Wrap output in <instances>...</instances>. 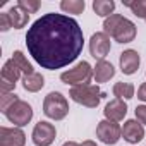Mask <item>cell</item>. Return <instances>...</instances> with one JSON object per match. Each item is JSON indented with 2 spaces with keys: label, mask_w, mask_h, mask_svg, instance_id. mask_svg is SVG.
Instances as JSON below:
<instances>
[{
  "label": "cell",
  "mask_w": 146,
  "mask_h": 146,
  "mask_svg": "<svg viewBox=\"0 0 146 146\" xmlns=\"http://www.w3.org/2000/svg\"><path fill=\"white\" fill-rule=\"evenodd\" d=\"M29 55L43 69L55 70L72 64L83 52L84 35L76 19L64 14H45L26 35Z\"/></svg>",
  "instance_id": "1"
},
{
  "label": "cell",
  "mask_w": 146,
  "mask_h": 146,
  "mask_svg": "<svg viewBox=\"0 0 146 146\" xmlns=\"http://www.w3.org/2000/svg\"><path fill=\"white\" fill-rule=\"evenodd\" d=\"M103 33L112 36L117 43H131L136 38V24L120 14H112L103 23Z\"/></svg>",
  "instance_id": "2"
},
{
  "label": "cell",
  "mask_w": 146,
  "mask_h": 146,
  "mask_svg": "<svg viewBox=\"0 0 146 146\" xmlns=\"http://www.w3.org/2000/svg\"><path fill=\"white\" fill-rule=\"evenodd\" d=\"M69 96L79 105H84L88 108H96L102 100V91L96 84H81V86H72Z\"/></svg>",
  "instance_id": "3"
},
{
  "label": "cell",
  "mask_w": 146,
  "mask_h": 146,
  "mask_svg": "<svg viewBox=\"0 0 146 146\" xmlns=\"http://www.w3.org/2000/svg\"><path fill=\"white\" fill-rule=\"evenodd\" d=\"M43 113L48 117V119H53V120H62L67 117L69 113V102L65 100V96L62 93H57V91H52L45 96V102H43Z\"/></svg>",
  "instance_id": "4"
},
{
  "label": "cell",
  "mask_w": 146,
  "mask_h": 146,
  "mask_svg": "<svg viewBox=\"0 0 146 146\" xmlns=\"http://www.w3.org/2000/svg\"><path fill=\"white\" fill-rule=\"evenodd\" d=\"M91 76H93V67L86 60H83L74 69H69V70L62 72L60 79H62V83L70 84V86H81V84H90Z\"/></svg>",
  "instance_id": "5"
},
{
  "label": "cell",
  "mask_w": 146,
  "mask_h": 146,
  "mask_svg": "<svg viewBox=\"0 0 146 146\" xmlns=\"http://www.w3.org/2000/svg\"><path fill=\"white\" fill-rule=\"evenodd\" d=\"M5 117L9 119V122H12L14 125L17 127H23V125H28L33 119V108L28 102L24 100H17L14 105H11L5 112Z\"/></svg>",
  "instance_id": "6"
},
{
  "label": "cell",
  "mask_w": 146,
  "mask_h": 146,
  "mask_svg": "<svg viewBox=\"0 0 146 146\" xmlns=\"http://www.w3.org/2000/svg\"><path fill=\"white\" fill-rule=\"evenodd\" d=\"M96 136L105 144H115L120 139V136H122V127L117 122H112V120L105 119V120L98 122V125H96Z\"/></svg>",
  "instance_id": "7"
},
{
  "label": "cell",
  "mask_w": 146,
  "mask_h": 146,
  "mask_svg": "<svg viewBox=\"0 0 146 146\" xmlns=\"http://www.w3.org/2000/svg\"><path fill=\"white\" fill-rule=\"evenodd\" d=\"M55 136H57V131H55V125L50 124V122H45V120H40L35 129H33V143L36 146H50L53 141H55Z\"/></svg>",
  "instance_id": "8"
},
{
  "label": "cell",
  "mask_w": 146,
  "mask_h": 146,
  "mask_svg": "<svg viewBox=\"0 0 146 146\" xmlns=\"http://www.w3.org/2000/svg\"><path fill=\"white\" fill-rule=\"evenodd\" d=\"M21 78V70L14 64V60H7L2 67V79H0V91L2 93H11L16 88L17 79Z\"/></svg>",
  "instance_id": "9"
},
{
  "label": "cell",
  "mask_w": 146,
  "mask_h": 146,
  "mask_svg": "<svg viewBox=\"0 0 146 146\" xmlns=\"http://www.w3.org/2000/svg\"><path fill=\"white\" fill-rule=\"evenodd\" d=\"M108 52H110V36L107 33H103V31L95 33L91 36V40H90V53H91V57L100 62V60H105Z\"/></svg>",
  "instance_id": "10"
},
{
  "label": "cell",
  "mask_w": 146,
  "mask_h": 146,
  "mask_svg": "<svg viewBox=\"0 0 146 146\" xmlns=\"http://www.w3.org/2000/svg\"><path fill=\"white\" fill-rule=\"evenodd\" d=\"M26 134L19 127H0V146H24Z\"/></svg>",
  "instance_id": "11"
},
{
  "label": "cell",
  "mask_w": 146,
  "mask_h": 146,
  "mask_svg": "<svg viewBox=\"0 0 146 146\" xmlns=\"http://www.w3.org/2000/svg\"><path fill=\"white\" fill-rule=\"evenodd\" d=\"M122 137L125 141L132 143V144L143 141V137H144V127H143V124L137 122V120H125L124 125H122Z\"/></svg>",
  "instance_id": "12"
},
{
  "label": "cell",
  "mask_w": 146,
  "mask_h": 146,
  "mask_svg": "<svg viewBox=\"0 0 146 146\" xmlns=\"http://www.w3.org/2000/svg\"><path fill=\"white\" fill-rule=\"evenodd\" d=\"M139 64H141V57L136 50H124L120 53V70L124 74L131 76L139 69Z\"/></svg>",
  "instance_id": "13"
},
{
  "label": "cell",
  "mask_w": 146,
  "mask_h": 146,
  "mask_svg": "<svg viewBox=\"0 0 146 146\" xmlns=\"http://www.w3.org/2000/svg\"><path fill=\"white\" fill-rule=\"evenodd\" d=\"M103 113H105L107 120L120 122V120L125 117V113H127V105H125V102H124V100L115 98V100H112V102H108V103H107V107H105Z\"/></svg>",
  "instance_id": "14"
},
{
  "label": "cell",
  "mask_w": 146,
  "mask_h": 146,
  "mask_svg": "<svg viewBox=\"0 0 146 146\" xmlns=\"http://www.w3.org/2000/svg\"><path fill=\"white\" fill-rule=\"evenodd\" d=\"M93 76H95L96 83H107L115 76V69H113V65L110 62L100 60V62H96V65L93 69Z\"/></svg>",
  "instance_id": "15"
},
{
  "label": "cell",
  "mask_w": 146,
  "mask_h": 146,
  "mask_svg": "<svg viewBox=\"0 0 146 146\" xmlns=\"http://www.w3.org/2000/svg\"><path fill=\"white\" fill-rule=\"evenodd\" d=\"M23 86H24L26 91L36 93V91H40V90L45 86V78L40 74V72H33V74L23 78Z\"/></svg>",
  "instance_id": "16"
},
{
  "label": "cell",
  "mask_w": 146,
  "mask_h": 146,
  "mask_svg": "<svg viewBox=\"0 0 146 146\" xmlns=\"http://www.w3.org/2000/svg\"><path fill=\"white\" fill-rule=\"evenodd\" d=\"M9 17H11V23H12V28H14V29L24 28V26L28 24V21H29V14L24 12V11H23L21 7H17V5L9 11Z\"/></svg>",
  "instance_id": "17"
},
{
  "label": "cell",
  "mask_w": 146,
  "mask_h": 146,
  "mask_svg": "<svg viewBox=\"0 0 146 146\" xmlns=\"http://www.w3.org/2000/svg\"><path fill=\"white\" fill-rule=\"evenodd\" d=\"M113 9L115 2H112V0H95L93 2V11L100 17H110L113 14Z\"/></svg>",
  "instance_id": "18"
},
{
  "label": "cell",
  "mask_w": 146,
  "mask_h": 146,
  "mask_svg": "<svg viewBox=\"0 0 146 146\" xmlns=\"http://www.w3.org/2000/svg\"><path fill=\"white\" fill-rule=\"evenodd\" d=\"M112 91H113V96H117L119 100L134 98V86L131 83H115Z\"/></svg>",
  "instance_id": "19"
},
{
  "label": "cell",
  "mask_w": 146,
  "mask_h": 146,
  "mask_svg": "<svg viewBox=\"0 0 146 146\" xmlns=\"http://www.w3.org/2000/svg\"><path fill=\"white\" fill-rule=\"evenodd\" d=\"M60 9L69 14H83V11L86 9V4L84 0H62Z\"/></svg>",
  "instance_id": "20"
},
{
  "label": "cell",
  "mask_w": 146,
  "mask_h": 146,
  "mask_svg": "<svg viewBox=\"0 0 146 146\" xmlns=\"http://www.w3.org/2000/svg\"><path fill=\"white\" fill-rule=\"evenodd\" d=\"M12 60H14V64L19 67V70L23 72L24 76H29V74H33V65L28 62V58L24 57V53L23 52H19V50H16L14 53H12Z\"/></svg>",
  "instance_id": "21"
},
{
  "label": "cell",
  "mask_w": 146,
  "mask_h": 146,
  "mask_svg": "<svg viewBox=\"0 0 146 146\" xmlns=\"http://www.w3.org/2000/svg\"><path fill=\"white\" fill-rule=\"evenodd\" d=\"M124 5H127L136 17L146 19V0H137V2H124Z\"/></svg>",
  "instance_id": "22"
},
{
  "label": "cell",
  "mask_w": 146,
  "mask_h": 146,
  "mask_svg": "<svg viewBox=\"0 0 146 146\" xmlns=\"http://www.w3.org/2000/svg\"><path fill=\"white\" fill-rule=\"evenodd\" d=\"M17 7H21L24 12L28 14H35L40 7H41V2L40 0H19L17 2Z\"/></svg>",
  "instance_id": "23"
},
{
  "label": "cell",
  "mask_w": 146,
  "mask_h": 146,
  "mask_svg": "<svg viewBox=\"0 0 146 146\" xmlns=\"http://www.w3.org/2000/svg\"><path fill=\"white\" fill-rule=\"evenodd\" d=\"M19 98L12 93H2V96H0V108H2V112H5L11 105H14Z\"/></svg>",
  "instance_id": "24"
},
{
  "label": "cell",
  "mask_w": 146,
  "mask_h": 146,
  "mask_svg": "<svg viewBox=\"0 0 146 146\" xmlns=\"http://www.w3.org/2000/svg\"><path fill=\"white\" fill-rule=\"evenodd\" d=\"M12 28V23H11V17H9V12H0V31H9Z\"/></svg>",
  "instance_id": "25"
},
{
  "label": "cell",
  "mask_w": 146,
  "mask_h": 146,
  "mask_svg": "<svg viewBox=\"0 0 146 146\" xmlns=\"http://www.w3.org/2000/svg\"><path fill=\"white\" fill-rule=\"evenodd\" d=\"M136 119H137V122H141L143 125H146V105L136 107Z\"/></svg>",
  "instance_id": "26"
},
{
  "label": "cell",
  "mask_w": 146,
  "mask_h": 146,
  "mask_svg": "<svg viewBox=\"0 0 146 146\" xmlns=\"http://www.w3.org/2000/svg\"><path fill=\"white\" fill-rule=\"evenodd\" d=\"M137 98H139L141 102H146V83H143V84L139 86V90H137Z\"/></svg>",
  "instance_id": "27"
},
{
  "label": "cell",
  "mask_w": 146,
  "mask_h": 146,
  "mask_svg": "<svg viewBox=\"0 0 146 146\" xmlns=\"http://www.w3.org/2000/svg\"><path fill=\"white\" fill-rule=\"evenodd\" d=\"M81 146H96V143H93V141H84V143H81Z\"/></svg>",
  "instance_id": "28"
},
{
  "label": "cell",
  "mask_w": 146,
  "mask_h": 146,
  "mask_svg": "<svg viewBox=\"0 0 146 146\" xmlns=\"http://www.w3.org/2000/svg\"><path fill=\"white\" fill-rule=\"evenodd\" d=\"M62 146H81V144H78V143H74V141H67V143H64Z\"/></svg>",
  "instance_id": "29"
},
{
  "label": "cell",
  "mask_w": 146,
  "mask_h": 146,
  "mask_svg": "<svg viewBox=\"0 0 146 146\" xmlns=\"http://www.w3.org/2000/svg\"><path fill=\"white\" fill-rule=\"evenodd\" d=\"M144 21H146V19H144Z\"/></svg>",
  "instance_id": "30"
}]
</instances>
